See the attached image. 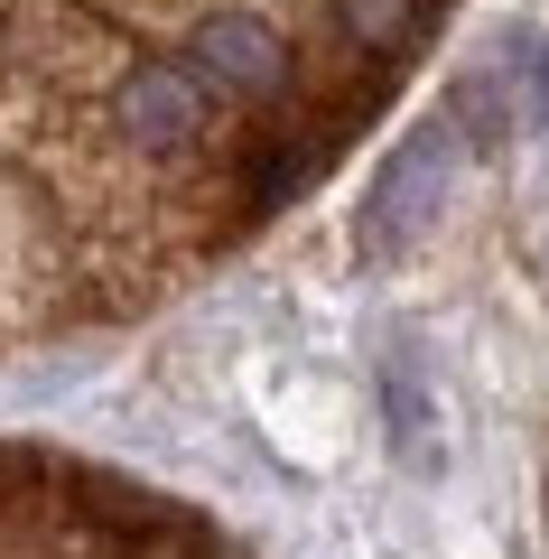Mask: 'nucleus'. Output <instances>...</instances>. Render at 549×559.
<instances>
[{
  "label": "nucleus",
  "instance_id": "obj_1",
  "mask_svg": "<svg viewBox=\"0 0 549 559\" xmlns=\"http://www.w3.org/2000/svg\"><path fill=\"white\" fill-rule=\"evenodd\" d=\"M447 168H456V121H419L410 140L392 150V168L373 178V205H363V252H401V242L419 234V224L438 215V197H447Z\"/></svg>",
  "mask_w": 549,
  "mask_h": 559
}]
</instances>
